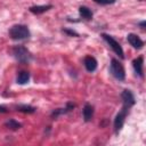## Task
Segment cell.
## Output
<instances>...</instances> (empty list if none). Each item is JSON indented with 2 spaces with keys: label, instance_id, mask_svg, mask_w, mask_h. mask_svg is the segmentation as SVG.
Masks as SVG:
<instances>
[{
  "label": "cell",
  "instance_id": "4",
  "mask_svg": "<svg viewBox=\"0 0 146 146\" xmlns=\"http://www.w3.org/2000/svg\"><path fill=\"white\" fill-rule=\"evenodd\" d=\"M100 35H102V38L108 43V46L112 48V50H113L120 58H124V52H123V49H122L121 44H120V43H119L112 35L106 34V33H102Z\"/></svg>",
  "mask_w": 146,
  "mask_h": 146
},
{
  "label": "cell",
  "instance_id": "6",
  "mask_svg": "<svg viewBox=\"0 0 146 146\" xmlns=\"http://www.w3.org/2000/svg\"><path fill=\"white\" fill-rule=\"evenodd\" d=\"M121 99H122L123 106H125L128 108H130L131 106H133L135 103H136V99H135L133 94L131 92V90H128V89H124L121 92Z\"/></svg>",
  "mask_w": 146,
  "mask_h": 146
},
{
  "label": "cell",
  "instance_id": "9",
  "mask_svg": "<svg viewBox=\"0 0 146 146\" xmlns=\"http://www.w3.org/2000/svg\"><path fill=\"white\" fill-rule=\"evenodd\" d=\"M83 64L88 72H94L97 68V60L92 56H86L83 59Z\"/></svg>",
  "mask_w": 146,
  "mask_h": 146
},
{
  "label": "cell",
  "instance_id": "7",
  "mask_svg": "<svg viewBox=\"0 0 146 146\" xmlns=\"http://www.w3.org/2000/svg\"><path fill=\"white\" fill-rule=\"evenodd\" d=\"M127 40L135 49H141L144 47V41L135 33H129L127 35Z\"/></svg>",
  "mask_w": 146,
  "mask_h": 146
},
{
  "label": "cell",
  "instance_id": "15",
  "mask_svg": "<svg viewBox=\"0 0 146 146\" xmlns=\"http://www.w3.org/2000/svg\"><path fill=\"white\" fill-rule=\"evenodd\" d=\"M5 127L10 129V130H18L22 128V123H19L18 121H16L14 119H9L5 122Z\"/></svg>",
  "mask_w": 146,
  "mask_h": 146
},
{
  "label": "cell",
  "instance_id": "14",
  "mask_svg": "<svg viewBox=\"0 0 146 146\" xmlns=\"http://www.w3.org/2000/svg\"><path fill=\"white\" fill-rule=\"evenodd\" d=\"M29 80H30V73L26 72V71H22V72L18 73L17 79H16V82L18 84H25V83L29 82Z\"/></svg>",
  "mask_w": 146,
  "mask_h": 146
},
{
  "label": "cell",
  "instance_id": "18",
  "mask_svg": "<svg viewBox=\"0 0 146 146\" xmlns=\"http://www.w3.org/2000/svg\"><path fill=\"white\" fill-rule=\"evenodd\" d=\"M7 112H8L7 107L3 106V105H0V113H7Z\"/></svg>",
  "mask_w": 146,
  "mask_h": 146
},
{
  "label": "cell",
  "instance_id": "1",
  "mask_svg": "<svg viewBox=\"0 0 146 146\" xmlns=\"http://www.w3.org/2000/svg\"><path fill=\"white\" fill-rule=\"evenodd\" d=\"M30 35H31V33H30V30L26 25L16 24L9 29V36L13 40H16V41L25 40V39H29Z\"/></svg>",
  "mask_w": 146,
  "mask_h": 146
},
{
  "label": "cell",
  "instance_id": "5",
  "mask_svg": "<svg viewBox=\"0 0 146 146\" xmlns=\"http://www.w3.org/2000/svg\"><path fill=\"white\" fill-rule=\"evenodd\" d=\"M129 110L130 108H128L125 106H122L121 111L116 114V116L114 119V131H115V133H119L121 131V129H122V127L124 124V120L127 117V114H128Z\"/></svg>",
  "mask_w": 146,
  "mask_h": 146
},
{
  "label": "cell",
  "instance_id": "16",
  "mask_svg": "<svg viewBox=\"0 0 146 146\" xmlns=\"http://www.w3.org/2000/svg\"><path fill=\"white\" fill-rule=\"evenodd\" d=\"M96 3H99V5H112L114 3L116 0H94Z\"/></svg>",
  "mask_w": 146,
  "mask_h": 146
},
{
  "label": "cell",
  "instance_id": "17",
  "mask_svg": "<svg viewBox=\"0 0 146 146\" xmlns=\"http://www.w3.org/2000/svg\"><path fill=\"white\" fill-rule=\"evenodd\" d=\"M63 32L66 33V34H68V35H71V36H79V34L75 31L70 30V29H63Z\"/></svg>",
  "mask_w": 146,
  "mask_h": 146
},
{
  "label": "cell",
  "instance_id": "8",
  "mask_svg": "<svg viewBox=\"0 0 146 146\" xmlns=\"http://www.w3.org/2000/svg\"><path fill=\"white\" fill-rule=\"evenodd\" d=\"M143 66H144V58L143 56H139L137 58H135L132 60V67H133V71L136 73V75L143 78L144 76V70H143Z\"/></svg>",
  "mask_w": 146,
  "mask_h": 146
},
{
  "label": "cell",
  "instance_id": "12",
  "mask_svg": "<svg viewBox=\"0 0 146 146\" xmlns=\"http://www.w3.org/2000/svg\"><path fill=\"white\" fill-rule=\"evenodd\" d=\"M79 14H80V16H81L83 19H86V21H90V19L92 18V11H91L88 7H86V6L79 7Z\"/></svg>",
  "mask_w": 146,
  "mask_h": 146
},
{
  "label": "cell",
  "instance_id": "3",
  "mask_svg": "<svg viewBox=\"0 0 146 146\" xmlns=\"http://www.w3.org/2000/svg\"><path fill=\"white\" fill-rule=\"evenodd\" d=\"M110 72L111 74L119 81H123L125 79V71L121 62H119L115 58H112L110 64Z\"/></svg>",
  "mask_w": 146,
  "mask_h": 146
},
{
  "label": "cell",
  "instance_id": "19",
  "mask_svg": "<svg viewBox=\"0 0 146 146\" xmlns=\"http://www.w3.org/2000/svg\"><path fill=\"white\" fill-rule=\"evenodd\" d=\"M139 26H140V29H143V30H144V29H145V26H146V22H145V21L140 22V23H139Z\"/></svg>",
  "mask_w": 146,
  "mask_h": 146
},
{
  "label": "cell",
  "instance_id": "10",
  "mask_svg": "<svg viewBox=\"0 0 146 146\" xmlns=\"http://www.w3.org/2000/svg\"><path fill=\"white\" fill-rule=\"evenodd\" d=\"M82 114H83V120L86 122L91 121L92 116H94V107H92V105H90L89 103L84 104L83 110H82Z\"/></svg>",
  "mask_w": 146,
  "mask_h": 146
},
{
  "label": "cell",
  "instance_id": "11",
  "mask_svg": "<svg viewBox=\"0 0 146 146\" xmlns=\"http://www.w3.org/2000/svg\"><path fill=\"white\" fill-rule=\"evenodd\" d=\"M51 8H52L51 5H40V6H32V7L29 8V10H30L32 14L39 15V14H42V13L48 11V10L51 9Z\"/></svg>",
  "mask_w": 146,
  "mask_h": 146
},
{
  "label": "cell",
  "instance_id": "13",
  "mask_svg": "<svg viewBox=\"0 0 146 146\" xmlns=\"http://www.w3.org/2000/svg\"><path fill=\"white\" fill-rule=\"evenodd\" d=\"M16 111L22 112V113H27V114H32L36 111L35 107L31 106V105H26V104H21V105H16Z\"/></svg>",
  "mask_w": 146,
  "mask_h": 146
},
{
  "label": "cell",
  "instance_id": "2",
  "mask_svg": "<svg viewBox=\"0 0 146 146\" xmlns=\"http://www.w3.org/2000/svg\"><path fill=\"white\" fill-rule=\"evenodd\" d=\"M11 55H13V57H14L17 62H19V63H22V64H27V63H30V62L32 60V55H31V52H30L29 49H27L26 47H24V46H15V47H13V49H11Z\"/></svg>",
  "mask_w": 146,
  "mask_h": 146
}]
</instances>
